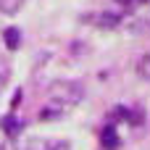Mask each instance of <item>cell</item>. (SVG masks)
Instances as JSON below:
<instances>
[{"mask_svg": "<svg viewBox=\"0 0 150 150\" xmlns=\"http://www.w3.org/2000/svg\"><path fill=\"white\" fill-rule=\"evenodd\" d=\"M47 95H50V100H53L55 105H76V103L84 98V87H82L79 82L63 79V82H55V84H50Z\"/></svg>", "mask_w": 150, "mask_h": 150, "instance_id": "obj_1", "label": "cell"}, {"mask_svg": "<svg viewBox=\"0 0 150 150\" xmlns=\"http://www.w3.org/2000/svg\"><path fill=\"white\" fill-rule=\"evenodd\" d=\"M24 150H69V142L66 140H29Z\"/></svg>", "mask_w": 150, "mask_h": 150, "instance_id": "obj_2", "label": "cell"}, {"mask_svg": "<svg viewBox=\"0 0 150 150\" xmlns=\"http://www.w3.org/2000/svg\"><path fill=\"white\" fill-rule=\"evenodd\" d=\"M100 145H103L105 150H116L119 145H121L119 132H116L113 124H105V127H103V132H100Z\"/></svg>", "mask_w": 150, "mask_h": 150, "instance_id": "obj_3", "label": "cell"}, {"mask_svg": "<svg viewBox=\"0 0 150 150\" xmlns=\"http://www.w3.org/2000/svg\"><path fill=\"white\" fill-rule=\"evenodd\" d=\"M3 40H5V47H8V50H18V45H21V32H18L16 26H8V29L3 32Z\"/></svg>", "mask_w": 150, "mask_h": 150, "instance_id": "obj_4", "label": "cell"}, {"mask_svg": "<svg viewBox=\"0 0 150 150\" xmlns=\"http://www.w3.org/2000/svg\"><path fill=\"white\" fill-rule=\"evenodd\" d=\"M0 124H3V132H5V134H11V137H16V134L21 132V121H16V116H13V113H8Z\"/></svg>", "mask_w": 150, "mask_h": 150, "instance_id": "obj_5", "label": "cell"}, {"mask_svg": "<svg viewBox=\"0 0 150 150\" xmlns=\"http://www.w3.org/2000/svg\"><path fill=\"white\" fill-rule=\"evenodd\" d=\"M21 5H24V0H0V11L3 13H18L21 11Z\"/></svg>", "mask_w": 150, "mask_h": 150, "instance_id": "obj_6", "label": "cell"}, {"mask_svg": "<svg viewBox=\"0 0 150 150\" xmlns=\"http://www.w3.org/2000/svg\"><path fill=\"white\" fill-rule=\"evenodd\" d=\"M137 74H140L145 82H150V55H142V58L137 61Z\"/></svg>", "mask_w": 150, "mask_h": 150, "instance_id": "obj_7", "label": "cell"}, {"mask_svg": "<svg viewBox=\"0 0 150 150\" xmlns=\"http://www.w3.org/2000/svg\"><path fill=\"white\" fill-rule=\"evenodd\" d=\"M98 24L105 26V29H113V26H119V16H113V13H100V16H98Z\"/></svg>", "mask_w": 150, "mask_h": 150, "instance_id": "obj_8", "label": "cell"}, {"mask_svg": "<svg viewBox=\"0 0 150 150\" xmlns=\"http://www.w3.org/2000/svg\"><path fill=\"white\" fill-rule=\"evenodd\" d=\"M121 3H127V5H142V3H148V0H121Z\"/></svg>", "mask_w": 150, "mask_h": 150, "instance_id": "obj_9", "label": "cell"}, {"mask_svg": "<svg viewBox=\"0 0 150 150\" xmlns=\"http://www.w3.org/2000/svg\"><path fill=\"white\" fill-rule=\"evenodd\" d=\"M0 150H5V148H3V145H0Z\"/></svg>", "mask_w": 150, "mask_h": 150, "instance_id": "obj_10", "label": "cell"}]
</instances>
